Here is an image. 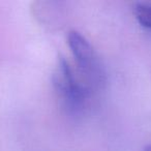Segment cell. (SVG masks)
<instances>
[{
	"mask_svg": "<svg viewBox=\"0 0 151 151\" xmlns=\"http://www.w3.org/2000/svg\"><path fill=\"white\" fill-rule=\"evenodd\" d=\"M134 15L140 25L151 30V3H136L134 6Z\"/></svg>",
	"mask_w": 151,
	"mask_h": 151,
	"instance_id": "3",
	"label": "cell"
},
{
	"mask_svg": "<svg viewBox=\"0 0 151 151\" xmlns=\"http://www.w3.org/2000/svg\"><path fill=\"white\" fill-rule=\"evenodd\" d=\"M66 40L80 75L91 86L101 87L106 81L105 69L89 40L76 30L67 33Z\"/></svg>",
	"mask_w": 151,
	"mask_h": 151,
	"instance_id": "2",
	"label": "cell"
},
{
	"mask_svg": "<svg viewBox=\"0 0 151 151\" xmlns=\"http://www.w3.org/2000/svg\"><path fill=\"white\" fill-rule=\"evenodd\" d=\"M53 84L63 107L71 114H80L87 105L89 91L75 75L68 61L59 57L53 76Z\"/></svg>",
	"mask_w": 151,
	"mask_h": 151,
	"instance_id": "1",
	"label": "cell"
},
{
	"mask_svg": "<svg viewBox=\"0 0 151 151\" xmlns=\"http://www.w3.org/2000/svg\"><path fill=\"white\" fill-rule=\"evenodd\" d=\"M143 151H151V144L147 145V146L144 147V149H143Z\"/></svg>",
	"mask_w": 151,
	"mask_h": 151,
	"instance_id": "4",
	"label": "cell"
}]
</instances>
